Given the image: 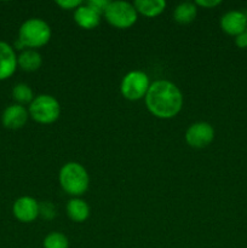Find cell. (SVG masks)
I'll use <instances>...</instances> for the list:
<instances>
[{
  "label": "cell",
  "instance_id": "cell-1",
  "mask_svg": "<svg viewBox=\"0 0 247 248\" xmlns=\"http://www.w3.org/2000/svg\"><path fill=\"white\" fill-rule=\"evenodd\" d=\"M144 101L149 113L162 120L174 118L183 108V93L181 89L166 79L153 81Z\"/></svg>",
  "mask_w": 247,
  "mask_h": 248
},
{
  "label": "cell",
  "instance_id": "cell-2",
  "mask_svg": "<svg viewBox=\"0 0 247 248\" xmlns=\"http://www.w3.org/2000/svg\"><path fill=\"white\" fill-rule=\"evenodd\" d=\"M52 31L51 27L45 19L33 17L28 18L21 24L18 29V38L16 41L17 50H26V48L43 47L50 41Z\"/></svg>",
  "mask_w": 247,
  "mask_h": 248
},
{
  "label": "cell",
  "instance_id": "cell-3",
  "mask_svg": "<svg viewBox=\"0 0 247 248\" xmlns=\"http://www.w3.org/2000/svg\"><path fill=\"white\" fill-rule=\"evenodd\" d=\"M58 181L63 191L72 198H80L84 195L90 186L89 172L77 161H69L61 167Z\"/></svg>",
  "mask_w": 247,
  "mask_h": 248
},
{
  "label": "cell",
  "instance_id": "cell-4",
  "mask_svg": "<svg viewBox=\"0 0 247 248\" xmlns=\"http://www.w3.org/2000/svg\"><path fill=\"white\" fill-rule=\"evenodd\" d=\"M29 116L34 121L43 125L53 124L58 120L61 115V104L51 94H39L34 97L28 107Z\"/></svg>",
  "mask_w": 247,
  "mask_h": 248
},
{
  "label": "cell",
  "instance_id": "cell-5",
  "mask_svg": "<svg viewBox=\"0 0 247 248\" xmlns=\"http://www.w3.org/2000/svg\"><path fill=\"white\" fill-rule=\"evenodd\" d=\"M103 16L106 21L114 28L127 29L137 22L138 12L133 6V2L114 0V1H109Z\"/></svg>",
  "mask_w": 247,
  "mask_h": 248
},
{
  "label": "cell",
  "instance_id": "cell-6",
  "mask_svg": "<svg viewBox=\"0 0 247 248\" xmlns=\"http://www.w3.org/2000/svg\"><path fill=\"white\" fill-rule=\"evenodd\" d=\"M150 84L152 82L147 73L143 70H131L121 79L120 92L127 101H140L147 96Z\"/></svg>",
  "mask_w": 247,
  "mask_h": 248
},
{
  "label": "cell",
  "instance_id": "cell-7",
  "mask_svg": "<svg viewBox=\"0 0 247 248\" xmlns=\"http://www.w3.org/2000/svg\"><path fill=\"white\" fill-rule=\"evenodd\" d=\"M215 128L207 121H198L186 128L185 142L189 147L195 149H203L208 147L215 140Z\"/></svg>",
  "mask_w": 247,
  "mask_h": 248
},
{
  "label": "cell",
  "instance_id": "cell-8",
  "mask_svg": "<svg viewBox=\"0 0 247 248\" xmlns=\"http://www.w3.org/2000/svg\"><path fill=\"white\" fill-rule=\"evenodd\" d=\"M219 26L225 34L235 38L247 31V14L241 10H232L225 12L220 18Z\"/></svg>",
  "mask_w": 247,
  "mask_h": 248
},
{
  "label": "cell",
  "instance_id": "cell-9",
  "mask_svg": "<svg viewBox=\"0 0 247 248\" xmlns=\"http://www.w3.org/2000/svg\"><path fill=\"white\" fill-rule=\"evenodd\" d=\"M39 203L31 196H21L12 205V213L19 222L31 223L39 217Z\"/></svg>",
  "mask_w": 247,
  "mask_h": 248
},
{
  "label": "cell",
  "instance_id": "cell-10",
  "mask_svg": "<svg viewBox=\"0 0 247 248\" xmlns=\"http://www.w3.org/2000/svg\"><path fill=\"white\" fill-rule=\"evenodd\" d=\"M29 118H31L29 116V111L26 107L14 103L4 109L1 115V123L5 128H9V130H19V128L26 126Z\"/></svg>",
  "mask_w": 247,
  "mask_h": 248
},
{
  "label": "cell",
  "instance_id": "cell-11",
  "mask_svg": "<svg viewBox=\"0 0 247 248\" xmlns=\"http://www.w3.org/2000/svg\"><path fill=\"white\" fill-rule=\"evenodd\" d=\"M17 55L15 47L0 40V81L7 80L16 72Z\"/></svg>",
  "mask_w": 247,
  "mask_h": 248
},
{
  "label": "cell",
  "instance_id": "cell-12",
  "mask_svg": "<svg viewBox=\"0 0 247 248\" xmlns=\"http://www.w3.org/2000/svg\"><path fill=\"white\" fill-rule=\"evenodd\" d=\"M103 15L99 14L98 11L87 5L86 2H82L77 10L74 11V21L80 28L85 31H91V29L97 28L101 23V19Z\"/></svg>",
  "mask_w": 247,
  "mask_h": 248
},
{
  "label": "cell",
  "instance_id": "cell-13",
  "mask_svg": "<svg viewBox=\"0 0 247 248\" xmlns=\"http://www.w3.org/2000/svg\"><path fill=\"white\" fill-rule=\"evenodd\" d=\"M65 211H67V216L69 217V219L75 223H82L87 220L90 213H91L89 203L82 200L81 198L70 199L65 206Z\"/></svg>",
  "mask_w": 247,
  "mask_h": 248
},
{
  "label": "cell",
  "instance_id": "cell-14",
  "mask_svg": "<svg viewBox=\"0 0 247 248\" xmlns=\"http://www.w3.org/2000/svg\"><path fill=\"white\" fill-rule=\"evenodd\" d=\"M17 64L23 72L33 73L40 69L43 64V56L36 50L26 48L17 56Z\"/></svg>",
  "mask_w": 247,
  "mask_h": 248
},
{
  "label": "cell",
  "instance_id": "cell-15",
  "mask_svg": "<svg viewBox=\"0 0 247 248\" xmlns=\"http://www.w3.org/2000/svg\"><path fill=\"white\" fill-rule=\"evenodd\" d=\"M138 14L143 15L144 17H157L165 11L167 2L165 0H136L133 2Z\"/></svg>",
  "mask_w": 247,
  "mask_h": 248
},
{
  "label": "cell",
  "instance_id": "cell-16",
  "mask_svg": "<svg viewBox=\"0 0 247 248\" xmlns=\"http://www.w3.org/2000/svg\"><path fill=\"white\" fill-rule=\"evenodd\" d=\"M198 16V6L195 2L184 1L177 5L173 11V19L179 24H189Z\"/></svg>",
  "mask_w": 247,
  "mask_h": 248
},
{
  "label": "cell",
  "instance_id": "cell-17",
  "mask_svg": "<svg viewBox=\"0 0 247 248\" xmlns=\"http://www.w3.org/2000/svg\"><path fill=\"white\" fill-rule=\"evenodd\" d=\"M34 92L29 85L24 84V82H19L16 84L12 89V98L17 104H31V101L34 99Z\"/></svg>",
  "mask_w": 247,
  "mask_h": 248
},
{
  "label": "cell",
  "instance_id": "cell-18",
  "mask_svg": "<svg viewBox=\"0 0 247 248\" xmlns=\"http://www.w3.org/2000/svg\"><path fill=\"white\" fill-rule=\"evenodd\" d=\"M44 248H69V240L60 232H51L43 241Z\"/></svg>",
  "mask_w": 247,
  "mask_h": 248
},
{
  "label": "cell",
  "instance_id": "cell-19",
  "mask_svg": "<svg viewBox=\"0 0 247 248\" xmlns=\"http://www.w3.org/2000/svg\"><path fill=\"white\" fill-rule=\"evenodd\" d=\"M57 216V210L51 201L39 203V217L45 220H52Z\"/></svg>",
  "mask_w": 247,
  "mask_h": 248
},
{
  "label": "cell",
  "instance_id": "cell-20",
  "mask_svg": "<svg viewBox=\"0 0 247 248\" xmlns=\"http://www.w3.org/2000/svg\"><path fill=\"white\" fill-rule=\"evenodd\" d=\"M56 5L63 10H74L75 11L80 5H82V1L80 0H57Z\"/></svg>",
  "mask_w": 247,
  "mask_h": 248
},
{
  "label": "cell",
  "instance_id": "cell-21",
  "mask_svg": "<svg viewBox=\"0 0 247 248\" xmlns=\"http://www.w3.org/2000/svg\"><path fill=\"white\" fill-rule=\"evenodd\" d=\"M87 5H90L91 7H93L96 11H98L99 14L103 15L106 9L108 7L109 5V0H89L86 1Z\"/></svg>",
  "mask_w": 247,
  "mask_h": 248
},
{
  "label": "cell",
  "instance_id": "cell-22",
  "mask_svg": "<svg viewBox=\"0 0 247 248\" xmlns=\"http://www.w3.org/2000/svg\"><path fill=\"white\" fill-rule=\"evenodd\" d=\"M196 6H200L202 9H213L222 4V0H196Z\"/></svg>",
  "mask_w": 247,
  "mask_h": 248
},
{
  "label": "cell",
  "instance_id": "cell-23",
  "mask_svg": "<svg viewBox=\"0 0 247 248\" xmlns=\"http://www.w3.org/2000/svg\"><path fill=\"white\" fill-rule=\"evenodd\" d=\"M235 45L239 48H247V31L235 36Z\"/></svg>",
  "mask_w": 247,
  "mask_h": 248
},
{
  "label": "cell",
  "instance_id": "cell-24",
  "mask_svg": "<svg viewBox=\"0 0 247 248\" xmlns=\"http://www.w3.org/2000/svg\"></svg>",
  "mask_w": 247,
  "mask_h": 248
}]
</instances>
